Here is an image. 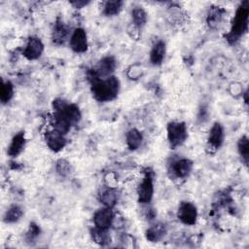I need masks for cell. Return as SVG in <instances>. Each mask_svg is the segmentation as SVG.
Masks as SVG:
<instances>
[{
	"label": "cell",
	"mask_w": 249,
	"mask_h": 249,
	"mask_svg": "<svg viewBox=\"0 0 249 249\" xmlns=\"http://www.w3.org/2000/svg\"><path fill=\"white\" fill-rule=\"evenodd\" d=\"M131 15H132L133 23L135 24V26L141 27L146 23V21H147V13L145 12V10L142 7H135L132 10Z\"/></svg>",
	"instance_id": "44dd1931"
},
{
	"label": "cell",
	"mask_w": 249,
	"mask_h": 249,
	"mask_svg": "<svg viewBox=\"0 0 249 249\" xmlns=\"http://www.w3.org/2000/svg\"><path fill=\"white\" fill-rule=\"evenodd\" d=\"M22 214H23V211L18 205H12L6 211L4 215V221L6 223H15L20 219Z\"/></svg>",
	"instance_id": "d6986e66"
},
{
	"label": "cell",
	"mask_w": 249,
	"mask_h": 249,
	"mask_svg": "<svg viewBox=\"0 0 249 249\" xmlns=\"http://www.w3.org/2000/svg\"><path fill=\"white\" fill-rule=\"evenodd\" d=\"M70 47L75 53H85L88 50V37L84 28H76L70 37Z\"/></svg>",
	"instance_id": "ba28073f"
},
{
	"label": "cell",
	"mask_w": 249,
	"mask_h": 249,
	"mask_svg": "<svg viewBox=\"0 0 249 249\" xmlns=\"http://www.w3.org/2000/svg\"><path fill=\"white\" fill-rule=\"evenodd\" d=\"M73 5H75L77 8H80L83 5H87V2H73Z\"/></svg>",
	"instance_id": "f1b7e54d"
},
{
	"label": "cell",
	"mask_w": 249,
	"mask_h": 249,
	"mask_svg": "<svg viewBox=\"0 0 249 249\" xmlns=\"http://www.w3.org/2000/svg\"><path fill=\"white\" fill-rule=\"evenodd\" d=\"M165 54V44L163 41L157 42L150 52V60L153 64L159 65L162 62Z\"/></svg>",
	"instance_id": "2e32d148"
},
{
	"label": "cell",
	"mask_w": 249,
	"mask_h": 249,
	"mask_svg": "<svg viewBox=\"0 0 249 249\" xmlns=\"http://www.w3.org/2000/svg\"><path fill=\"white\" fill-rule=\"evenodd\" d=\"M123 2L122 1H118V0H114V1H107L104 4L103 7V13L106 16H114L117 15L122 7H123Z\"/></svg>",
	"instance_id": "cb8c5ba5"
},
{
	"label": "cell",
	"mask_w": 249,
	"mask_h": 249,
	"mask_svg": "<svg viewBox=\"0 0 249 249\" xmlns=\"http://www.w3.org/2000/svg\"><path fill=\"white\" fill-rule=\"evenodd\" d=\"M207 142H208V145L212 149L216 150L221 147V145L224 142V129H223V126L221 125V124L215 123L211 126L209 133H208Z\"/></svg>",
	"instance_id": "4fadbf2b"
},
{
	"label": "cell",
	"mask_w": 249,
	"mask_h": 249,
	"mask_svg": "<svg viewBox=\"0 0 249 249\" xmlns=\"http://www.w3.org/2000/svg\"><path fill=\"white\" fill-rule=\"evenodd\" d=\"M24 146H25L24 133L18 132L13 137V139L8 147L7 153L10 157H17L18 155H19L22 152Z\"/></svg>",
	"instance_id": "5bb4252c"
},
{
	"label": "cell",
	"mask_w": 249,
	"mask_h": 249,
	"mask_svg": "<svg viewBox=\"0 0 249 249\" xmlns=\"http://www.w3.org/2000/svg\"><path fill=\"white\" fill-rule=\"evenodd\" d=\"M178 219L185 225H194L196 222L197 210L195 204L189 201H182L177 211Z\"/></svg>",
	"instance_id": "5b68a950"
},
{
	"label": "cell",
	"mask_w": 249,
	"mask_h": 249,
	"mask_svg": "<svg viewBox=\"0 0 249 249\" xmlns=\"http://www.w3.org/2000/svg\"><path fill=\"white\" fill-rule=\"evenodd\" d=\"M53 129L65 134L72 125L81 120V112L75 104H69L63 99L53 100Z\"/></svg>",
	"instance_id": "6da1fadb"
},
{
	"label": "cell",
	"mask_w": 249,
	"mask_h": 249,
	"mask_svg": "<svg viewBox=\"0 0 249 249\" xmlns=\"http://www.w3.org/2000/svg\"><path fill=\"white\" fill-rule=\"evenodd\" d=\"M99 200L105 206L112 208L117 202V193L113 187H105L99 193Z\"/></svg>",
	"instance_id": "9a60e30c"
},
{
	"label": "cell",
	"mask_w": 249,
	"mask_h": 249,
	"mask_svg": "<svg viewBox=\"0 0 249 249\" xmlns=\"http://www.w3.org/2000/svg\"><path fill=\"white\" fill-rule=\"evenodd\" d=\"M114 219V213L109 207L101 208L97 210L93 215V223L95 225V228L101 230H108L112 226Z\"/></svg>",
	"instance_id": "52a82bcc"
},
{
	"label": "cell",
	"mask_w": 249,
	"mask_h": 249,
	"mask_svg": "<svg viewBox=\"0 0 249 249\" xmlns=\"http://www.w3.org/2000/svg\"><path fill=\"white\" fill-rule=\"evenodd\" d=\"M14 95V86L10 81H3L0 89V99L2 103H7Z\"/></svg>",
	"instance_id": "ffe728a7"
},
{
	"label": "cell",
	"mask_w": 249,
	"mask_h": 249,
	"mask_svg": "<svg viewBox=\"0 0 249 249\" xmlns=\"http://www.w3.org/2000/svg\"><path fill=\"white\" fill-rule=\"evenodd\" d=\"M167 139L170 147L176 148L182 145L188 136L187 126L183 122H170L167 124Z\"/></svg>",
	"instance_id": "277c9868"
},
{
	"label": "cell",
	"mask_w": 249,
	"mask_h": 249,
	"mask_svg": "<svg viewBox=\"0 0 249 249\" xmlns=\"http://www.w3.org/2000/svg\"><path fill=\"white\" fill-rule=\"evenodd\" d=\"M237 148H238V152L239 155L241 156V158L243 159V160L245 162H247L248 160V155H249V144H248V138L246 135L242 136L238 143H237Z\"/></svg>",
	"instance_id": "484cf974"
},
{
	"label": "cell",
	"mask_w": 249,
	"mask_h": 249,
	"mask_svg": "<svg viewBox=\"0 0 249 249\" xmlns=\"http://www.w3.org/2000/svg\"><path fill=\"white\" fill-rule=\"evenodd\" d=\"M224 15V10L220 7H214L209 11L207 17V22L211 27L216 26L222 20Z\"/></svg>",
	"instance_id": "7402d4cb"
},
{
	"label": "cell",
	"mask_w": 249,
	"mask_h": 249,
	"mask_svg": "<svg viewBox=\"0 0 249 249\" xmlns=\"http://www.w3.org/2000/svg\"><path fill=\"white\" fill-rule=\"evenodd\" d=\"M67 33H68V30L65 24L62 21H57L53 28V41H55L56 43L63 42L67 36Z\"/></svg>",
	"instance_id": "d4e9b609"
},
{
	"label": "cell",
	"mask_w": 249,
	"mask_h": 249,
	"mask_svg": "<svg viewBox=\"0 0 249 249\" xmlns=\"http://www.w3.org/2000/svg\"><path fill=\"white\" fill-rule=\"evenodd\" d=\"M56 171L60 176L65 177L71 172V165L66 160L60 159L56 161Z\"/></svg>",
	"instance_id": "4316f807"
},
{
	"label": "cell",
	"mask_w": 249,
	"mask_h": 249,
	"mask_svg": "<svg viewBox=\"0 0 249 249\" xmlns=\"http://www.w3.org/2000/svg\"><path fill=\"white\" fill-rule=\"evenodd\" d=\"M142 134L136 128H131L126 133V144L130 150H136L142 143Z\"/></svg>",
	"instance_id": "ac0fdd59"
},
{
	"label": "cell",
	"mask_w": 249,
	"mask_h": 249,
	"mask_svg": "<svg viewBox=\"0 0 249 249\" xmlns=\"http://www.w3.org/2000/svg\"><path fill=\"white\" fill-rule=\"evenodd\" d=\"M92 239L94 242L100 244V245H105L110 242V236L107 232V230H101L98 228H94L91 231Z\"/></svg>",
	"instance_id": "603a6c76"
},
{
	"label": "cell",
	"mask_w": 249,
	"mask_h": 249,
	"mask_svg": "<svg viewBox=\"0 0 249 249\" xmlns=\"http://www.w3.org/2000/svg\"><path fill=\"white\" fill-rule=\"evenodd\" d=\"M45 140L48 147L53 152H59L64 148L66 144L64 134L55 129L47 131L45 134Z\"/></svg>",
	"instance_id": "30bf717a"
},
{
	"label": "cell",
	"mask_w": 249,
	"mask_h": 249,
	"mask_svg": "<svg viewBox=\"0 0 249 249\" xmlns=\"http://www.w3.org/2000/svg\"><path fill=\"white\" fill-rule=\"evenodd\" d=\"M153 195H154L153 178L150 174H146L137 189L138 201L140 203H149L153 198Z\"/></svg>",
	"instance_id": "8992f818"
},
{
	"label": "cell",
	"mask_w": 249,
	"mask_h": 249,
	"mask_svg": "<svg viewBox=\"0 0 249 249\" xmlns=\"http://www.w3.org/2000/svg\"><path fill=\"white\" fill-rule=\"evenodd\" d=\"M166 232V229L162 224H157L150 227L146 231V238L151 242H158L160 240Z\"/></svg>",
	"instance_id": "e0dca14e"
},
{
	"label": "cell",
	"mask_w": 249,
	"mask_h": 249,
	"mask_svg": "<svg viewBox=\"0 0 249 249\" xmlns=\"http://www.w3.org/2000/svg\"><path fill=\"white\" fill-rule=\"evenodd\" d=\"M171 171L178 178L187 177L193 169V161L189 159H178L171 163Z\"/></svg>",
	"instance_id": "7c38bea8"
},
{
	"label": "cell",
	"mask_w": 249,
	"mask_h": 249,
	"mask_svg": "<svg viewBox=\"0 0 249 249\" xmlns=\"http://www.w3.org/2000/svg\"><path fill=\"white\" fill-rule=\"evenodd\" d=\"M115 68H116V61L114 57L106 56L99 61L96 69L93 71V75L95 77L102 78V79L107 78L112 76L111 74L114 72Z\"/></svg>",
	"instance_id": "8fae6325"
},
{
	"label": "cell",
	"mask_w": 249,
	"mask_h": 249,
	"mask_svg": "<svg viewBox=\"0 0 249 249\" xmlns=\"http://www.w3.org/2000/svg\"><path fill=\"white\" fill-rule=\"evenodd\" d=\"M39 234H40V228L36 224L31 223L27 236H29V239H33V238L37 237Z\"/></svg>",
	"instance_id": "83f0119b"
},
{
	"label": "cell",
	"mask_w": 249,
	"mask_h": 249,
	"mask_svg": "<svg viewBox=\"0 0 249 249\" xmlns=\"http://www.w3.org/2000/svg\"><path fill=\"white\" fill-rule=\"evenodd\" d=\"M248 17H249V5L247 1L241 3L237 8L234 18L232 19V24L231 32L227 35L229 41L234 42L240 36H242L248 28Z\"/></svg>",
	"instance_id": "3957f363"
},
{
	"label": "cell",
	"mask_w": 249,
	"mask_h": 249,
	"mask_svg": "<svg viewBox=\"0 0 249 249\" xmlns=\"http://www.w3.org/2000/svg\"><path fill=\"white\" fill-rule=\"evenodd\" d=\"M120 90V81L115 76L98 78L93 75L91 83V92L95 99L101 102L114 99Z\"/></svg>",
	"instance_id": "7a4b0ae2"
},
{
	"label": "cell",
	"mask_w": 249,
	"mask_h": 249,
	"mask_svg": "<svg viewBox=\"0 0 249 249\" xmlns=\"http://www.w3.org/2000/svg\"><path fill=\"white\" fill-rule=\"evenodd\" d=\"M43 51H44V45L42 41L37 37H31L28 39V42L22 53L27 59L34 60L41 56Z\"/></svg>",
	"instance_id": "9c48e42d"
}]
</instances>
